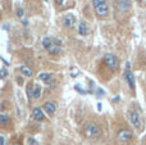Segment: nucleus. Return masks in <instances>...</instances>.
<instances>
[{"label": "nucleus", "instance_id": "obj_4", "mask_svg": "<svg viewBox=\"0 0 146 145\" xmlns=\"http://www.w3.org/2000/svg\"><path fill=\"white\" fill-rule=\"evenodd\" d=\"M132 139V132L128 130H121L118 132V140L121 143H127Z\"/></svg>", "mask_w": 146, "mask_h": 145}, {"label": "nucleus", "instance_id": "obj_25", "mask_svg": "<svg viewBox=\"0 0 146 145\" xmlns=\"http://www.w3.org/2000/svg\"><path fill=\"white\" fill-rule=\"evenodd\" d=\"M22 23L23 25H28V21L27 19H22Z\"/></svg>", "mask_w": 146, "mask_h": 145}, {"label": "nucleus", "instance_id": "obj_26", "mask_svg": "<svg viewBox=\"0 0 146 145\" xmlns=\"http://www.w3.org/2000/svg\"><path fill=\"white\" fill-rule=\"evenodd\" d=\"M117 100H119V96H115V98H114L113 102H117Z\"/></svg>", "mask_w": 146, "mask_h": 145}, {"label": "nucleus", "instance_id": "obj_24", "mask_svg": "<svg viewBox=\"0 0 146 145\" xmlns=\"http://www.w3.org/2000/svg\"><path fill=\"white\" fill-rule=\"evenodd\" d=\"M55 3H56V5H63L64 0H55Z\"/></svg>", "mask_w": 146, "mask_h": 145}, {"label": "nucleus", "instance_id": "obj_3", "mask_svg": "<svg viewBox=\"0 0 146 145\" xmlns=\"http://www.w3.org/2000/svg\"><path fill=\"white\" fill-rule=\"evenodd\" d=\"M95 13L99 15V17H105V15L109 13V5L106 4V1L96 5L95 7Z\"/></svg>", "mask_w": 146, "mask_h": 145}, {"label": "nucleus", "instance_id": "obj_19", "mask_svg": "<svg viewBox=\"0 0 146 145\" xmlns=\"http://www.w3.org/2000/svg\"><path fill=\"white\" fill-rule=\"evenodd\" d=\"M106 0H92V5H94V8L96 7V5H99V4H101V3H105Z\"/></svg>", "mask_w": 146, "mask_h": 145}, {"label": "nucleus", "instance_id": "obj_10", "mask_svg": "<svg viewBox=\"0 0 146 145\" xmlns=\"http://www.w3.org/2000/svg\"><path fill=\"white\" fill-rule=\"evenodd\" d=\"M44 118H45V116H44L42 110H41L40 108H35V109H33V120H36V121H42Z\"/></svg>", "mask_w": 146, "mask_h": 145}, {"label": "nucleus", "instance_id": "obj_2", "mask_svg": "<svg viewBox=\"0 0 146 145\" xmlns=\"http://www.w3.org/2000/svg\"><path fill=\"white\" fill-rule=\"evenodd\" d=\"M99 132H100V130H99V127L95 123H87V125H86L85 135L87 136V138H95V136L99 135Z\"/></svg>", "mask_w": 146, "mask_h": 145}, {"label": "nucleus", "instance_id": "obj_14", "mask_svg": "<svg viewBox=\"0 0 146 145\" xmlns=\"http://www.w3.org/2000/svg\"><path fill=\"white\" fill-rule=\"evenodd\" d=\"M48 51H49L50 54H56V53H59V51H60V46L56 45V44L53 41V45H51L50 48H49V50H48Z\"/></svg>", "mask_w": 146, "mask_h": 145}, {"label": "nucleus", "instance_id": "obj_16", "mask_svg": "<svg viewBox=\"0 0 146 145\" xmlns=\"http://www.w3.org/2000/svg\"><path fill=\"white\" fill-rule=\"evenodd\" d=\"M8 123H9V118L5 114H0V125L4 126V125H8Z\"/></svg>", "mask_w": 146, "mask_h": 145}, {"label": "nucleus", "instance_id": "obj_9", "mask_svg": "<svg viewBox=\"0 0 146 145\" xmlns=\"http://www.w3.org/2000/svg\"><path fill=\"white\" fill-rule=\"evenodd\" d=\"M38 78H40L41 81H44L45 84H51V82H53V77H51V74L48 73V72H41V73L38 74Z\"/></svg>", "mask_w": 146, "mask_h": 145}, {"label": "nucleus", "instance_id": "obj_6", "mask_svg": "<svg viewBox=\"0 0 146 145\" xmlns=\"http://www.w3.org/2000/svg\"><path fill=\"white\" fill-rule=\"evenodd\" d=\"M63 23H64V26H66L67 28H74L76 27V18H74V15L67 14L66 17H64Z\"/></svg>", "mask_w": 146, "mask_h": 145}, {"label": "nucleus", "instance_id": "obj_15", "mask_svg": "<svg viewBox=\"0 0 146 145\" xmlns=\"http://www.w3.org/2000/svg\"><path fill=\"white\" fill-rule=\"evenodd\" d=\"M21 72H22V74H25V76L26 77H31V76H32V71H31V69L30 68H28V67H26V66H22V67H21Z\"/></svg>", "mask_w": 146, "mask_h": 145}, {"label": "nucleus", "instance_id": "obj_1", "mask_svg": "<svg viewBox=\"0 0 146 145\" xmlns=\"http://www.w3.org/2000/svg\"><path fill=\"white\" fill-rule=\"evenodd\" d=\"M103 62H104V64H105L108 68L113 69V71H115V69L118 68V66H119L118 58H117L115 55H113V54H106V55L104 57Z\"/></svg>", "mask_w": 146, "mask_h": 145}, {"label": "nucleus", "instance_id": "obj_20", "mask_svg": "<svg viewBox=\"0 0 146 145\" xmlns=\"http://www.w3.org/2000/svg\"><path fill=\"white\" fill-rule=\"evenodd\" d=\"M28 143H30V145H38V143L35 140V139H32V138H30L28 139Z\"/></svg>", "mask_w": 146, "mask_h": 145}, {"label": "nucleus", "instance_id": "obj_17", "mask_svg": "<svg viewBox=\"0 0 146 145\" xmlns=\"http://www.w3.org/2000/svg\"><path fill=\"white\" fill-rule=\"evenodd\" d=\"M32 87L31 85H28L27 86V95H28V99H32Z\"/></svg>", "mask_w": 146, "mask_h": 145}, {"label": "nucleus", "instance_id": "obj_5", "mask_svg": "<svg viewBox=\"0 0 146 145\" xmlns=\"http://www.w3.org/2000/svg\"><path fill=\"white\" fill-rule=\"evenodd\" d=\"M129 120H131V123L135 126L136 128H140L141 127V118H140V114L135 110H132L129 113Z\"/></svg>", "mask_w": 146, "mask_h": 145}, {"label": "nucleus", "instance_id": "obj_13", "mask_svg": "<svg viewBox=\"0 0 146 145\" xmlns=\"http://www.w3.org/2000/svg\"><path fill=\"white\" fill-rule=\"evenodd\" d=\"M53 45V41H51V39L49 37H44L42 39V48L46 49V50H49V48Z\"/></svg>", "mask_w": 146, "mask_h": 145}, {"label": "nucleus", "instance_id": "obj_27", "mask_svg": "<svg viewBox=\"0 0 146 145\" xmlns=\"http://www.w3.org/2000/svg\"><path fill=\"white\" fill-rule=\"evenodd\" d=\"M13 145H19V144H18V143H14V144H13Z\"/></svg>", "mask_w": 146, "mask_h": 145}, {"label": "nucleus", "instance_id": "obj_11", "mask_svg": "<svg viewBox=\"0 0 146 145\" xmlns=\"http://www.w3.org/2000/svg\"><path fill=\"white\" fill-rule=\"evenodd\" d=\"M41 96V87L38 85H35L32 87V99H40Z\"/></svg>", "mask_w": 146, "mask_h": 145}, {"label": "nucleus", "instance_id": "obj_8", "mask_svg": "<svg viewBox=\"0 0 146 145\" xmlns=\"http://www.w3.org/2000/svg\"><path fill=\"white\" fill-rule=\"evenodd\" d=\"M44 109L46 110V113H48L49 116H53L54 113H55V104H54L53 102H48L45 103V105H44Z\"/></svg>", "mask_w": 146, "mask_h": 145}, {"label": "nucleus", "instance_id": "obj_22", "mask_svg": "<svg viewBox=\"0 0 146 145\" xmlns=\"http://www.w3.org/2000/svg\"><path fill=\"white\" fill-rule=\"evenodd\" d=\"M0 145H5V139L0 135Z\"/></svg>", "mask_w": 146, "mask_h": 145}, {"label": "nucleus", "instance_id": "obj_23", "mask_svg": "<svg viewBox=\"0 0 146 145\" xmlns=\"http://www.w3.org/2000/svg\"><path fill=\"white\" fill-rule=\"evenodd\" d=\"M17 14H18V17H22V15H23V9H18Z\"/></svg>", "mask_w": 146, "mask_h": 145}, {"label": "nucleus", "instance_id": "obj_28", "mask_svg": "<svg viewBox=\"0 0 146 145\" xmlns=\"http://www.w3.org/2000/svg\"><path fill=\"white\" fill-rule=\"evenodd\" d=\"M137 1H141V0H137Z\"/></svg>", "mask_w": 146, "mask_h": 145}, {"label": "nucleus", "instance_id": "obj_21", "mask_svg": "<svg viewBox=\"0 0 146 145\" xmlns=\"http://www.w3.org/2000/svg\"><path fill=\"white\" fill-rule=\"evenodd\" d=\"M76 90H78V91H80L81 94H86V92H85V90H82V89H81V86H80V85H76Z\"/></svg>", "mask_w": 146, "mask_h": 145}, {"label": "nucleus", "instance_id": "obj_12", "mask_svg": "<svg viewBox=\"0 0 146 145\" xmlns=\"http://www.w3.org/2000/svg\"><path fill=\"white\" fill-rule=\"evenodd\" d=\"M78 33H80L81 36L87 35V26H86V23L83 22V21H81L80 25H78Z\"/></svg>", "mask_w": 146, "mask_h": 145}, {"label": "nucleus", "instance_id": "obj_7", "mask_svg": "<svg viewBox=\"0 0 146 145\" xmlns=\"http://www.w3.org/2000/svg\"><path fill=\"white\" fill-rule=\"evenodd\" d=\"M124 78H126L128 86L131 87L132 90H135V77H133V74H132V72L129 71V69H126V72H124Z\"/></svg>", "mask_w": 146, "mask_h": 145}, {"label": "nucleus", "instance_id": "obj_18", "mask_svg": "<svg viewBox=\"0 0 146 145\" xmlns=\"http://www.w3.org/2000/svg\"><path fill=\"white\" fill-rule=\"evenodd\" d=\"M8 76V71L5 68H1L0 69V78H4V77Z\"/></svg>", "mask_w": 146, "mask_h": 145}]
</instances>
